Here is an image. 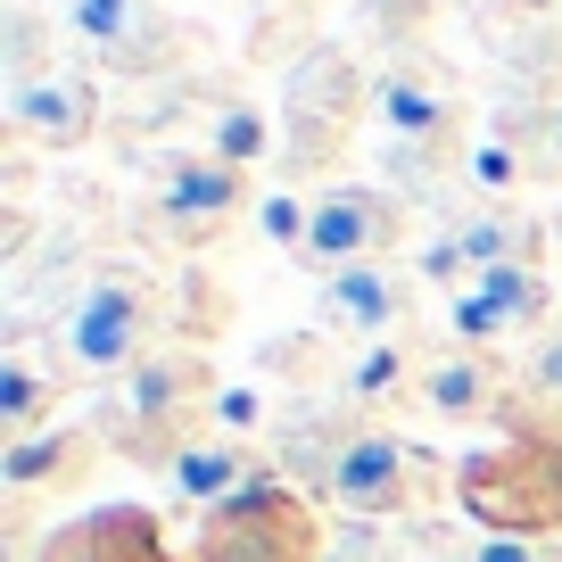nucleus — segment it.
Instances as JSON below:
<instances>
[{"instance_id":"obj_31","label":"nucleus","mask_w":562,"mask_h":562,"mask_svg":"<svg viewBox=\"0 0 562 562\" xmlns=\"http://www.w3.org/2000/svg\"><path fill=\"white\" fill-rule=\"evenodd\" d=\"M323 562H397V538H381V521H339Z\"/></svg>"},{"instance_id":"obj_33","label":"nucleus","mask_w":562,"mask_h":562,"mask_svg":"<svg viewBox=\"0 0 562 562\" xmlns=\"http://www.w3.org/2000/svg\"><path fill=\"white\" fill-rule=\"evenodd\" d=\"M273 372H290V381H315V372H323V348H315V339H290V348H273Z\"/></svg>"},{"instance_id":"obj_12","label":"nucleus","mask_w":562,"mask_h":562,"mask_svg":"<svg viewBox=\"0 0 562 562\" xmlns=\"http://www.w3.org/2000/svg\"><path fill=\"white\" fill-rule=\"evenodd\" d=\"M513 381H521V364L513 356H480V348H430L414 372V405L439 422H505L513 405Z\"/></svg>"},{"instance_id":"obj_26","label":"nucleus","mask_w":562,"mask_h":562,"mask_svg":"<svg viewBox=\"0 0 562 562\" xmlns=\"http://www.w3.org/2000/svg\"><path fill=\"white\" fill-rule=\"evenodd\" d=\"M405 265H414V281H430V290H447V299L480 281V265H472V248H463V232H456V224H439Z\"/></svg>"},{"instance_id":"obj_27","label":"nucleus","mask_w":562,"mask_h":562,"mask_svg":"<svg viewBox=\"0 0 562 562\" xmlns=\"http://www.w3.org/2000/svg\"><path fill=\"white\" fill-rule=\"evenodd\" d=\"M430 562H562V546L496 538V529H480V538H439V529H430Z\"/></svg>"},{"instance_id":"obj_6","label":"nucleus","mask_w":562,"mask_h":562,"mask_svg":"<svg viewBox=\"0 0 562 562\" xmlns=\"http://www.w3.org/2000/svg\"><path fill=\"white\" fill-rule=\"evenodd\" d=\"M240 215H257V182L240 175V166L224 158H175L158 175V191H149V207H140V240L149 248H175V257H199V248H215Z\"/></svg>"},{"instance_id":"obj_14","label":"nucleus","mask_w":562,"mask_h":562,"mask_svg":"<svg viewBox=\"0 0 562 562\" xmlns=\"http://www.w3.org/2000/svg\"><path fill=\"white\" fill-rule=\"evenodd\" d=\"M9 133H18L25 149H50V158L83 149V140L100 133V83H91L83 67H50L42 83L9 91Z\"/></svg>"},{"instance_id":"obj_4","label":"nucleus","mask_w":562,"mask_h":562,"mask_svg":"<svg viewBox=\"0 0 562 562\" xmlns=\"http://www.w3.org/2000/svg\"><path fill=\"white\" fill-rule=\"evenodd\" d=\"M372 116V75L356 67L348 42H315L281 67V182H315L348 158L356 124Z\"/></svg>"},{"instance_id":"obj_1","label":"nucleus","mask_w":562,"mask_h":562,"mask_svg":"<svg viewBox=\"0 0 562 562\" xmlns=\"http://www.w3.org/2000/svg\"><path fill=\"white\" fill-rule=\"evenodd\" d=\"M273 472H299L315 505H331L339 521H422L439 496H456V463H439L430 447L397 439L389 422H364L348 405L290 422L273 447Z\"/></svg>"},{"instance_id":"obj_3","label":"nucleus","mask_w":562,"mask_h":562,"mask_svg":"<svg viewBox=\"0 0 562 562\" xmlns=\"http://www.w3.org/2000/svg\"><path fill=\"white\" fill-rule=\"evenodd\" d=\"M215 397H224V381L207 364V339H175L149 364H133L116 389H100L83 422L108 439V456L140 463V472H166L191 439L215 430Z\"/></svg>"},{"instance_id":"obj_9","label":"nucleus","mask_w":562,"mask_h":562,"mask_svg":"<svg viewBox=\"0 0 562 562\" xmlns=\"http://www.w3.org/2000/svg\"><path fill=\"white\" fill-rule=\"evenodd\" d=\"M405 224H414V207H405L389 182H331V191L315 199V224H306L299 265L315 281H331V273H348V265L397 257Z\"/></svg>"},{"instance_id":"obj_20","label":"nucleus","mask_w":562,"mask_h":562,"mask_svg":"<svg viewBox=\"0 0 562 562\" xmlns=\"http://www.w3.org/2000/svg\"><path fill=\"white\" fill-rule=\"evenodd\" d=\"M414 372H422V356H414V339H364V348L339 364V405L348 414H381V405H397V397H414Z\"/></svg>"},{"instance_id":"obj_22","label":"nucleus","mask_w":562,"mask_h":562,"mask_svg":"<svg viewBox=\"0 0 562 562\" xmlns=\"http://www.w3.org/2000/svg\"><path fill=\"white\" fill-rule=\"evenodd\" d=\"M207 158H224V166H240V175H257L265 158H281V133L265 124V108L224 100V108H215V124H207Z\"/></svg>"},{"instance_id":"obj_30","label":"nucleus","mask_w":562,"mask_h":562,"mask_svg":"<svg viewBox=\"0 0 562 562\" xmlns=\"http://www.w3.org/2000/svg\"><path fill=\"white\" fill-rule=\"evenodd\" d=\"M364 25L389 42V50H414V42H422V25H430V0H372V9H364Z\"/></svg>"},{"instance_id":"obj_21","label":"nucleus","mask_w":562,"mask_h":562,"mask_svg":"<svg viewBox=\"0 0 562 562\" xmlns=\"http://www.w3.org/2000/svg\"><path fill=\"white\" fill-rule=\"evenodd\" d=\"M50 67H67V58H58V18H42V9H9V34H0V75H9V91L42 83Z\"/></svg>"},{"instance_id":"obj_29","label":"nucleus","mask_w":562,"mask_h":562,"mask_svg":"<svg viewBox=\"0 0 562 562\" xmlns=\"http://www.w3.org/2000/svg\"><path fill=\"white\" fill-rule=\"evenodd\" d=\"M521 166H529V182H562V100L538 108V124L521 140Z\"/></svg>"},{"instance_id":"obj_10","label":"nucleus","mask_w":562,"mask_h":562,"mask_svg":"<svg viewBox=\"0 0 562 562\" xmlns=\"http://www.w3.org/2000/svg\"><path fill=\"white\" fill-rule=\"evenodd\" d=\"M58 34L116 75H166V58L182 50V25L158 0H58Z\"/></svg>"},{"instance_id":"obj_5","label":"nucleus","mask_w":562,"mask_h":562,"mask_svg":"<svg viewBox=\"0 0 562 562\" xmlns=\"http://www.w3.org/2000/svg\"><path fill=\"white\" fill-rule=\"evenodd\" d=\"M456 505L472 529L496 538H538L562 546V430L538 439H496L456 463Z\"/></svg>"},{"instance_id":"obj_28","label":"nucleus","mask_w":562,"mask_h":562,"mask_svg":"<svg viewBox=\"0 0 562 562\" xmlns=\"http://www.w3.org/2000/svg\"><path fill=\"white\" fill-rule=\"evenodd\" d=\"M306 224H315V199H290V191H265L257 199V232L273 248H290V257L306 248Z\"/></svg>"},{"instance_id":"obj_24","label":"nucleus","mask_w":562,"mask_h":562,"mask_svg":"<svg viewBox=\"0 0 562 562\" xmlns=\"http://www.w3.org/2000/svg\"><path fill=\"white\" fill-rule=\"evenodd\" d=\"M447 331H456V348H480V356H513V348H521L513 315H505V306L488 299V290H480V281L447 299Z\"/></svg>"},{"instance_id":"obj_19","label":"nucleus","mask_w":562,"mask_h":562,"mask_svg":"<svg viewBox=\"0 0 562 562\" xmlns=\"http://www.w3.org/2000/svg\"><path fill=\"white\" fill-rule=\"evenodd\" d=\"M58 405H67V381H58L34 348H9V356H0V439H9V447L58 430Z\"/></svg>"},{"instance_id":"obj_8","label":"nucleus","mask_w":562,"mask_h":562,"mask_svg":"<svg viewBox=\"0 0 562 562\" xmlns=\"http://www.w3.org/2000/svg\"><path fill=\"white\" fill-rule=\"evenodd\" d=\"M372 116H381V133L405 140V149H472V140H463V83L430 42L389 50L381 67H372Z\"/></svg>"},{"instance_id":"obj_18","label":"nucleus","mask_w":562,"mask_h":562,"mask_svg":"<svg viewBox=\"0 0 562 562\" xmlns=\"http://www.w3.org/2000/svg\"><path fill=\"white\" fill-rule=\"evenodd\" d=\"M447 224L463 232L480 273H488V265H546L554 257V224H546L538 207H521V199H463Z\"/></svg>"},{"instance_id":"obj_16","label":"nucleus","mask_w":562,"mask_h":562,"mask_svg":"<svg viewBox=\"0 0 562 562\" xmlns=\"http://www.w3.org/2000/svg\"><path fill=\"white\" fill-rule=\"evenodd\" d=\"M100 463H108L100 430H91V422H58V430H42V439L0 447V488L25 505V496H50V488H83Z\"/></svg>"},{"instance_id":"obj_34","label":"nucleus","mask_w":562,"mask_h":562,"mask_svg":"<svg viewBox=\"0 0 562 562\" xmlns=\"http://www.w3.org/2000/svg\"><path fill=\"white\" fill-rule=\"evenodd\" d=\"M554 248H562V215H554Z\"/></svg>"},{"instance_id":"obj_32","label":"nucleus","mask_w":562,"mask_h":562,"mask_svg":"<svg viewBox=\"0 0 562 562\" xmlns=\"http://www.w3.org/2000/svg\"><path fill=\"white\" fill-rule=\"evenodd\" d=\"M257 422H265V397H257V389H224V397H215V430H224V439H248Z\"/></svg>"},{"instance_id":"obj_15","label":"nucleus","mask_w":562,"mask_h":562,"mask_svg":"<svg viewBox=\"0 0 562 562\" xmlns=\"http://www.w3.org/2000/svg\"><path fill=\"white\" fill-rule=\"evenodd\" d=\"M273 463L257 456L248 439H224V430H207V439H191L175 463H166V488L182 496L191 513H224V505H240V496H257V488H273Z\"/></svg>"},{"instance_id":"obj_23","label":"nucleus","mask_w":562,"mask_h":562,"mask_svg":"<svg viewBox=\"0 0 562 562\" xmlns=\"http://www.w3.org/2000/svg\"><path fill=\"white\" fill-rule=\"evenodd\" d=\"M248 9H257V34H248V50L257 58H281V67H290V58L299 50H315V9L323 0H248Z\"/></svg>"},{"instance_id":"obj_2","label":"nucleus","mask_w":562,"mask_h":562,"mask_svg":"<svg viewBox=\"0 0 562 562\" xmlns=\"http://www.w3.org/2000/svg\"><path fill=\"white\" fill-rule=\"evenodd\" d=\"M191 306H199V290H175V281L149 273L140 257L100 248L91 273H83V290H75V299L50 315V331H42V364H50L67 389H116L124 372L149 364L158 348L199 339V331H182Z\"/></svg>"},{"instance_id":"obj_11","label":"nucleus","mask_w":562,"mask_h":562,"mask_svg":"<svg viewBox=\"0 0 562 562\" xmlns=\"http://www.w3.org/2000/svg\"><path fill=\"white\" fill-rule=\"evenodd\" d=\"M315 315L331 323L339 339H414V265L397 257H372V265H348V273L315 281Z\"/></svg>"},{"instance_id":"obj_25","label":"nucleus","mask_w":562,"mask_h":562,"mask_svg":"<svg viewBox=\"0 0 562 562\" xmlns=\"http://www.w3.org/2000/svg\"><path fill=\"white\" fill-rule=\"evenodd\" d=\"M521 191H529L521 149L496 140V133H480L472 149H463V199H521Z\"/></svg>"},{"instance_id":"obj_13","label":"nucleus","mask_w":562,"mask_h":562,"mask_svg":"<svg viewBox=\"0 0 562 562\" xmlns=\"http://www.w3.org/2000/svg\"><path fill=\"white\" fill-rule=\"evenodd\" d=\"M25 562H182L166 546V521L149 505H91L75 521L42 529Z\"/></svg>"},{"instance_id":"obj_17","label":"nucleus","mask_w":562,"mask_h":562,"mask_svg":"<svg viewBox=\"0 0 562 562\" xmlns=\"http://www.w3.org/2000/svg\"><path fill=\"white\" fill-rule=\"evenodd\" d=\"M480 34H488V50L513 67V91L529 83L538 100H562V9H538V0H521V9H488Z\"/></svg>"},{"instance_id":"obj_7","label":"nucleus","mask_w":562,"mask_h":562,"mask_svg":"<svg viewBox=\"0 0 562 562\" xmlns=\"http://www.w3.org/2000/svg\"><path fill=\"white\" fill-rule=\"evenodd\" d=\"M323 554H331V521L290 480H273V488L240 496L224 513H199V538H191V562H323Z\"/></svg>"}]
</instances>
